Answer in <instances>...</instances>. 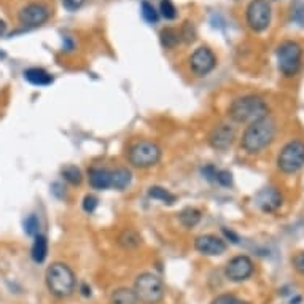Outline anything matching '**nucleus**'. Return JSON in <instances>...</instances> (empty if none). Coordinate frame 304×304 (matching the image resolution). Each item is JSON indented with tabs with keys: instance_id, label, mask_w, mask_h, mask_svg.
I'll use <instances>...</instances> for the list:
<instances>
[{
	"instance_id": "obj_1",
	"label": "nucleus",
	"mask_w": 304,
	"mask_h": 304,
	"mask_svg": "<svg viewBox=\"0 0 304 304\" xmlns=\"http://www.w3.org/2000/svg\"><path fill=\"white\" fill-rule=\"evenodd\" d=\"M275 139V121L271 116H264L261 120L248 124L242 134L241 147L248 155H257L268 148Z\"/></svg>"
},
{
	"instance_id": "obj_2",
	"label": "nucleus",
	"mask_w": 304,
	"mask_h": 304,
	"mask_svg": "<svg viewBox=\"0 0 304 304\" xmlns=\"http://www.w3.org/2000/svg\"><path fill=\"white\" fill-rule=\"evenodd\" d=\"M228 116L237 124H252L264 116H269V107L258 96H242L230 104Z\"/></svg>"
},
{
	"instance_id": "obj_3",
	"label": "nucleus",
	"mask_w": 304,
	"mask_h": 304,
	"mask_svg": "<svg viewBox=\"0 0 304 304\" xmlns=\"http://www.w3.org/2000/svg\"><path fill=\"white\" fill-rule=\"evenodd\" d=\"M45 281H46V287L49 290V293L59 299L69 298L75 292V287H77L75 272L72 271L69 264L61 263V261L53 263L46 269Z\"/></svg>"
},
{
	"instance_id": "obj_4",
	"label": "nucleus",
	"mask_w": 304,
	"mask_h": 304,
	"mask_svg": "<svg viewBox=\"0 0 304 304\" xmlns=\"http://www.w3.org/2000/svg\"><path fill=\"white\" fill-rule=\"evenodd\" d=\"M134 295L140 304H160L164 299L166 288L156 274L142 272L134 282Z\"/></svg>"
},
{
	"instance_id": "obj_5",
	"label": "nucleus",
	"mask_w": 304,
	"mask_h": 304,
	"mask_svg": "<svg viewBox=\"0 0 304 304\" xmlns=\"http://www.w3.org/2000/svg\"><path fill=\"white\" fill-rule=\"evenodd\" d=\"M161 148L156 142L151 140H139L132 143L128 150V161L132 167L148 169L160 163Z\"/></svg>"
},
{
	"instance_id": "obj_6",
	"label": "nucleus",
	"mask_w": 304,
	"mask_h": 304,
	"mask_svg": "<svg viewBox=\"0 0 304 304\" xmlns=\"http://www.w3.org/2000/svg\"><path fill=\"white\" fill-rule=\"evenodd\" d=\"M277 64L284 77H295L302 65V46L293 40L282 42L277 48Z\"/></svg>"
},
{
	"instance_id": "obj_7",
	"label": "nucleus",
	"mask_w": 304,
	"mask_h": 304,
	"mask_svg": "<svg viewBox=\"0 0 304 304\" xmlns=\"http://www.w3.org/2000/svg\"><path fill=\"white\" fill-rule=\"evenodd\" d=\"M304 166V142L292 140L281 150L277 156V167L284 174H296Z\"/></svg>"
},
{
	"instance_id": "obj_8",
	"label": "nucleus",
	"mask_w": 304,
	"mask_h": 304,
	"mask_svg": "<svg viewBox=\"0 0 304 304\" xmlns=\"http://www.w3.org/2000/svg\"><path fill=\"white\" fill-rule=\"evenodd\" d=\"M271 4L268 0H252L247 7V24L255 32H263L271 24Z\"/></svg>"
},
{
	"instance_id": "obj_9",
	"label": "nucleus",
	"mask_w": 304,
	"mask_h": 304,
	"mask_svg": "<svg viewBox=\"0 0 304 304\" xmlns=\"http://www.w3.org/2000/svg\"><path fill=\"white\" fill-rule=\"evenodd\" d=\"M254 261L247 255H237L231 258L224 266V275L231 282H244L254 274Z\"/></svg>"
},
{
	"instance_id": "obj_10",
	"label": "nucleus",
	"mask_w": 304,
	"mask_h": 304,
	"mask_svg": "<svg viewBox=\"0 0 304 304\" xmlns=\"http://www.w3.org/2000/svg\"><path fill=\"white\" fill-rule=\"evenodd\" d=\"M51 16V10L40 2H32L29 5H26L19 11V22L26 28H38V26H43Z\"/></svg>"
},
{
	"instance_id": "obj_11",
	"label": "nucleus",
	"mask_w": 304,
	"mask_h": 304,
	"mask_svg": "<svg viewBox=\"0 0 304 304\" xmlns=\"http://www.w3.org/2000/svg\"><path fill=\"white\" fill-rule=\"evenodd\" d=\"M217 65V56L214 55V51L209 46H201L197 48L191 58H190V67L194 75L197 77H206L215 69Z\"/></svg>"
},
{
	"instance_id": "obj_12",
	"label": "nucleus",
	"mask_w": 304,
	"mask_h": 304,
	"mask_svg": "<svg viewBox=\"0 0 304 304\" xmlns=\"http://www.w3.org/2000/svg\"><path fill=\"white\" fill-rule=\"evenodd\" d=\"M236 139V131L230 124H218L210 129L207 136V143L210 145V148H214L217 151H224L228 150L233 142Z\"/></svg>"
},
{
	"instance_id": "obj_13",
	"label": "nucleus",
	"mask_w": 304,
	"mask_h": 304,
	"mask_svg": "<svg viewBox=\"0 0 304 304\" xmlns=\"http://www.w3.org/2000/svg\"><path fill=\"white\" fill-rule=\"evenodd\" d=\"M196 252L206 257H218L226 252V242L215 234H202L194 239Z\"/></svg>"
},
{
	"instance_id": "obj_14",
	"label": "nucleus",
	"mask_w": 304,
	"mask_h": 304,
	"mask_svg": "<svg viewBox=\"0 0 304 304\" xmlns=\"http://www.w3.org/2000/svg\"><path fill=\"white\" fill-rule=\"evenodd\" d=\"M255 204L263 210L264 214H272L281 207L282 194L275 187H266L255 196Z\"/></svg>"
},
{
	"instance_id": "obj_15",
	"label": "nucleus",
	"mask_w": 304,
	"mask_h": 304,
	"mask_svg": "<svg viewBox=\"0 0 304 304\" xmlns=\"http://www.w3.org/2000/svg\"><path fill=\"white\" fill-rule=\"evenodd\" d=\"M88 179L94 190L112 188V170L105 167H91L88 170Z\"/></svg>"
},
{
	"instance_id": "obj_16",
	"label": "nucleus",
	"mask_w": 304,
	"mask_h": 304,
	"mask_svg": "<svg viewBox=\"0 0 304 304\" xmlns=\"http://www.w3.org/2000/svg\"><path fill=\"white\" fill-rule=\"evenodd\" d=\"M24 78L34 86H49L53 83V75H49L45 69L31 67L24 72Z\"/></svg>"
},
{
	"instance_id": "obj_17",
	"label": "nucleus",
	"mask_w": 304,
	"mask_h": 304,
	"mask_svg": "<svg viewBox=\"0 0 304 304\" xmlns=\"http://www.w3.org/2000/svg\"><path fill=\"white\" fill-rule=\"evenodd\" d=\"M118 245H120L121 248L124 250H132V248H137L142 242V237L140 234L136 231V230H132V228H126L120 233V236H118Z\"/></svg>"
},
{
	"instance_id": "obj_18",
	"label": "nucleus",
	"mask_w": 304,
	"mask_h": 304,
	"mask_svg": "<svg viewBox=\"0 0 304 304\" xmlns=\"http://www.w3.org/2000/svg\"><path fill=\"white\" fill-rule=\"evenodd\" d=\"M31 257L35 263H43L48 257V239L43 234H37L31 248Z\"/></svg>"
},
{
	"instance_id": "obj_19",
	"label": "nucleus",
	"mask_w": 304,
	"mask_h": 304,
	"mask_svg": "<svg viewBox=\"0 0 304 304\" xmlns=\"http://www.w3.org/2000/svg\"><path fill=\"white\" fill-rule=\"evenodd\" d=\"M202 214L199 209H194V207H187L183 209L182 212L179 214V221L182 223V226L185 228H194L197 223L201 221Z\"/></svg>"
},
{
	"instance_id": "obj_20",
	"label": "nucleus",
	"mask_w": 304,
	"mask_h": 304,
	"mask_svg": "<svg viewBox=\"0 0 304 304\" xmlns=\"http://www.w3.org/2000/svg\"><path fill=\"white\" fill-rule=\"evenodd\" d=\"M110 304H139L134 290L129 288H116L110 295Z\"/></svg>"
},
{
	"instance_id": "obj_21",
	"label": "nucleus",
	"mask_w": 304,
	"mask_h": 304,
	"mask_svg": "<svg viewBox=\"0 0 304 304\" xmlns=\"http://www.w3.org/2000/svg\"><path fill=\"white\" fill-rule=\"evenodd\" d=\"M131 172L128 169H116L112 170V188L115 190H124L131 183Z\"/></svg>"
},
{
	"instance_id": "obj_22",
	"label": "nucleus",
	"mask_w": 304,
	"mask_h": 304,
	"mask_svg": "<svg viewBox=\"0 0 304 304\" xmlns=\"http://www.w3.org/2000/svg\"><path fill=\"white\" fill-rule=\"evenodd\" d=\"M160 40H161V45L166 48V49H172L175 48L179 43H180V32L172 29V28H166L161 31L160 34Z\"/></svg>"
},
{
	"instance_id": "obj_23",
	"label": "nucleus",
	"mask_w": 304,
	"mask_h": 304,
	"mask_svg": "<svg viewBox=\"0 0 304 304\" xmlns=\"http://www.w3.org/2000/svg\"><path fill=\"white\" fill-rule=\"evenodd\" d=\"M148 196L151 197V199L155 201H160L163 204H174L177 201V197L175 194H172L170 191H167L166 188L163 187H151L148 190Z\"/></svg>"
},
{
	"instance_id": "obj_24",
	"label": "nucleus",
	"mask_w": 304,
	"mask_h": 304,
	"mask_svg": "<svg viewBox=\"0 0 304 304\" xmlns=\"http://www.w3.org/2000/svg\"><path fill=\"white\" fill-rule=\"evenodd\" d=\"M140 11L143 19L147 21L148 24H156L158 19H160V11H156V8L153 7V4H150L148 0H143L140 5Z\"/></svg>"
},
{
	"instance_id": "obj_25",
	"label": "nucleus",
	"mask_w": 304,
	"mask_h": 304,
	"mask_svg": "<svg viewBox=\"0 0 304 304\" xmlns=\"http://www.w3.org/2000/svg\"><path fill=\"white\" fill-rule=\"evenodd\" d=\"M62 177H64L65 182H69L72 185H80L82 180H83L80 169H78L77 166H72V164L62 167Z\"/></svg>"
},
{
	"instance_id": "obj_26",
	"label": "nucleus",
	"mask_w": 304,
	"mask_h": 304,
	"mask_svg": "<svg viewBox=\"0 0 304 304\" xmlns=\"http://www.w3.org/2000/svg\"><path fill=\"white\" fill-rule=\"evenodd\" d=\"M160 13L161 16L167 21H172L177 18V7L174 5L172 0H161L160 4Z\"/></svg>"
},
{
	"instance_id": "obj_27",
	"label": "nucleus",
	"mask_w": 304,
	"mask_h": 304,
	"mask_svg": "<svg viewBox=\"0 0 304 304\" xmlns=\"http://www.w3.org/2000/svg\"><path fill=\"white\" fill-rule=\"evenodd\" d=\"M180 38L185 43H193L196 40V29L193 22L190 21H185L182 26V31H180Z\"/></svg>"
},
{
	"instance_id": "obj_28",
	"label": "nucleus",
	"mask_w": 304,
	"mask_h": 304,
	"mask_svg": "<svg viewBox=\"0 0 304 304\" xmlns=\"http://www.w3.org/2000/svg\"><path fill=\"white\" fill-rule=\"evenodd\" d=\"M38 228H40V221H38V218L35 215H29L24 220V231L29 236H37Z\"/></svg>"
},
{
	"instance_id": "obj_29",
	"label": "nucleus",
	"mask_w": 304,
	"mask_h": 304,
	"mask_svg": "<svg viewBox=\"0 0 304 304\" xmlns=\"http://www.w3.org/2000/svg\"><path fill=\"white\" fill-rule=\"evenodd\" d=\"M292 21L304 26V2H301V0H296L292 5Z\"/></svg>"
},
{
	"instance_id": "obj_30",
	"label": "nucleus",
	"mask_w": 304,
	"mask_h": 304,
	"mask_svg": "<svg viewBox=\"0 0 304 304\" xmlns=\"http://www.w3.org/2000/svg\"><path fill=\"white\" fill-rule=\"evenodd\" d=\"M210 304H248V302L239 299V298L234 296V295L224 293V295H218L217 298H214Z\"/></svg>"
},
{
	"instance_id": "obj_31",
	"label": "nucleus",
	"mask_w": 304,
	"mask_h": 304,
	"mask_svg": "<svg viewBox=\"0 0 304 304\" xmlns=\"http://www.w3.org/2000/svg\"><path fill=\"white\" fill-rule=\"evenodd\" d=\"M99 206V199L94 194H86L85 199H83V210L88 214H92Z\"/></svg>"
},
{
	"instance_id": "obj_32",
	"label": "nucleus",
	"mask_w": 304,
	"mask_h": 304,
	"mask_svg": "<svg viewBox=\"0 0 304 304\" xmlns=\"http://www.w3.org/2000/svg\"><path fill=\"white\" fill-rule=\"evenodd\" d=\"M215 182L220 183L221 187H230V185L233 183V175L228 172V170H217Z\"/></svg>"
},
{
	"instance_id": "obj_33",
	"label": "nucleus",
	"mask_w": 304,
	"mask_h": 304,
	"mask_svg": "<svg viewBox=\"0 0 304 304\" xmlns=\"http://www.w3.org/2000/svg\"><path fill=\"white\" fill-rule=\"evenodd\" d=\"M62 5L65 10H69V11H77V10H80L86 0H61Z\"/></svg>"
},
{
	"instance_id": "obj_34",
	"label": "nucleus",
	"mask_w": 304,
	"mask_h": 304,
	"mask_svg": "<svg viewBox=\"0 0 304 304\" xmlns=\"http://www.w3.org/2000/svg\"><path fill=\"white\" fill-rule=\"evenodd\" d=\"M293 266L301 275H304V252H299L293 257Z\"/></svg>"
},
{
	"instance_id": "obj_35",
	"label": "nucleus",
	"mask_w": 304,
	"mask_h": 304,
	"mask_svg": "<svg viewBox=\"0 0 304 304\" xmlns=\"http://www.w3.org/2000/svg\"><path fill=\"white\" fill-rule=\"evenodd\" d=\"M82 293H83L85 296H89V295H91V288H88L86 284H82Z\"/></svg>"
},
{
	"instance_id": "obj_36",
	"label": "nucleus",
	"mask_w": 304,
	"mask_h": 304,
	"mask_svg": "<svg viewBox=\"0 0 304 304\" xmlns=\"http://www.w3.org/2000/svg\"><path fill=\"white\" fill-rule=\"evenodd\" d=\"M5 32H7V24L2 19H0V37H2Z\"/></svg>"
}]
</instances>
